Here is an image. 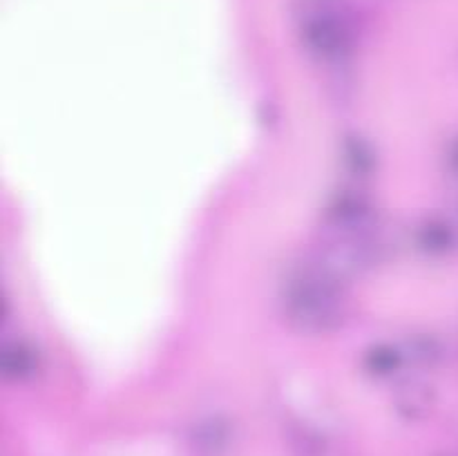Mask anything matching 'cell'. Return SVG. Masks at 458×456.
Returning a JSON list of instances; mask_svg holds the SVG:
<instances>
[{
  "label": "cell",
  "mask_w": 458,
  "mask_h": 456,
  "mask_svg": "<svg viewBox=\"0 0 458 456\" xmlns=\"http://www.w3.org/2000/svg\"><path fill=\"white\" fill-rule=\"evenodd\" d=\"M34 369V358H31L30 349L22 344H12L4 349V371L13 378H22V376L31 374Z\"/></svg>",
  "instance_id": "7a4b0ae2"
},
{
  "label": "cell",
  "mask_w": 458,
  "mask_h": 456,
  "mask_svg": "<svg viewBox=\"0 0 458 456\" xmlns=\"http://www.w3.org/2000/svg\"><path fill=\"white\" fill-rule=\"evenodd\" d=\"M420 244L432 253H445L452 244V231L445 224H428L420 231Z\"/></svg>",
  "instance_id": "3957f363"
},
{
  "label": "cell",
  "mask_w": 458,
  "mask_h": 456,
  "mask_svg": "<svg viewBox=\"0 0 458 456\" xmlns=\"http://www.w3.org/2000/svg\"><path fill=\"white\" fill-rule=\"evenodd\" d=\"M398 360H401V353H396V349H374L369 353V367L374 374H392L394 369L398 367Z\"/></svg>",
  "instance_id": "277c9868"
},
{
  "label": "cell",
  "mask_w": 458,
  "mask_h": 456,
  "mask_svg": "<svg viewBox=\"0 0 458 456\" xmlns=\"http://www.w3.org/2000/svg\"><path fill=\"white\" fill-rule=\"evenodd\" d=\"M344 282L318 258L295 266L282 291L284 316L304 334H327L344 317Z\"/></svg>",
  "instance_id": "6da1fadb"
}]
</instances>
